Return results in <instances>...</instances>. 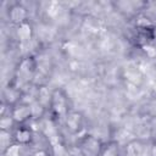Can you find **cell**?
<instances>
[{
    "label": "cell",
    "instance_id": "obj_1",
    "mask_svg": "<svg viewBox=\"0 0 156 156\" xmlns=\"http://www.w3.org/2000/svg\"><path fill=\"white\" fill-rule=\"evenodd\" d=\"M44 132H45V134L48 135V138H49V140H50V143H51L52 145L58 144V138H57L56 130H55V128H54V124H52L50 121H46V122L44 123Z\"/></svg>",
    "mask_w": 156,
    "mask_h": 156
},
{
    "label": "cell",
    "instance_id": "obj_2",
    "mask_svg": "<svg viewBox=\"0 0 156 156\" xmlns=\"http://www.w3.org/2000/svg\"><path fill=\"white\" fill-rule=\"evenodd\" d=\"M54 107L57 113L65 112V100L60 93H55V95H54Z\"/></svg>",
    "mask_w": 156,
    "mask_h": 156
},
{
    "label": "cell",
    "instance_id": "obj_3",
    "mask_svg": "<svg viewBox=\"0 0 156 156\" xmlns=\"http://www.w3.org/2000/svg\"><path fill=\"white\" fill-rule=\"evenodd\" d=\"M24 17H26V11H24L23 7L16 6V7L12 9V11H11V18H12V21H15V22H21Z\"/></svg>",
    "mask_w": 156,
    "mask_h": 156
},
{
    "label": "cell",
    "instance_id": "obj_4",
    "mask_svg": "<svg viewBox=\"0 0 156 156\" xmlns=\"http://www.w3.org/2000/svg\"><path fill=\"white\" fill-rule=\"evenodd\" d=\"M18 37L23 41H26V40H28L30 38V27H29V24L22 23L18 27Z\"/></svg>",
    "mask_w": 156,
    "mask_h": 156
},
{
    "label": "cell",
    "instance_id": "obj_5",
    "mask_svg": "<svg viewBox=\"0 0 156 156\" xmlns=\"http://www.w3.org/2000/svg\"><path fill=\"white\" fill-rule=\"evenodd\" d=\"M30 113V108L26 107V106H22V107H18L13 112V117L17 119V121H23L26 119Z\"/></svg>",
    "mask_w": 156,
    "mask_h": 156
},
{
    "label": "cell",
    "instance_id": "obj_6",
    "mask_svg": "<svg viewBox=\"0 0 156 156\" xmlns=\"http://www.w3.org/2000/svg\"><path fill=\"white\" fill-rule=\"evenodd\" d=\"M143 152V147L140 146V144L138 143H132L129 144L128 149H127V154L128 156H141Z\"/></svg>",
    "mask_w": 156,
    "mask_h": 156
},
{
    "label": "cell",
    "instance_id": "obj_7",
    "mask_svg": "<svg viewBox=\"0 0 156 156\" xmlns=\"http://www.w3.org/2000/svg\"><path fill=\"white\" fill-rule=\"evenodd\" d=\"M78 123H79V116L76 115V113L69 115V117L67 118V124L69 126V128L71 129H76L78 127Z\"/></svg>",
    "mask_w": 156,
    "mask_h": 156
},
{
    "label": "cell",
    "instance_id": "obj_8",
    "mask_svg": "<svg viewBox=\"0 0 156 156\" xmlns=\"http://www.w3.org/2000/svg\"><path fill=\"white\" fill-rule=\"evenodd\" d=\"M58 11H60V6H58V4H57L56 1H52V2L49 4L48 15H49L50 17H55V16L58 13Z\"/></svg>",
    "mask_w": 156,
    "mask_h": 156
},
{
    "label": "cell",
    "instance_id": "obj_9",
    "mask_svg": "<svg viewBox=\"0 0 156 156\" xmlns=\"http://www.w3.org/2000/svg\"><path fill=\"white\" fill-rule=\"evenodd\" d=\"M29 108H30V115H32L33 117H39V116L43 113V107H41L39 104H37V102L32 104V106H30Z\"/></svg>",
    "mask_w": 156,
    "mask_h": 156
},
{
    "label": "cell",
    "instance_id": "obj_10",
    "mask_svg": "<svg viewBox=\"0 0 156 156\" xmlns=\"http://www.w3.org/2000/svg\"><path fill=\"white\" fill-rule=\"evenodd\" d=\"M16 136H17V140H20L21 143H26V141L29 140V132H27V130H18Z\"/></svg>",
    "mask_w": 156,
    "mask_h": 156
},
{
    "label": "cell",
    "instance_id": "obj_11",
    "mask_svg": "<svg viewBox=\"0 0 156 156\" xmlns=\"http://www.w3.org/2000/svg\"><path fill=\"white\" fill-rule=\"evenodd\" d=\"M20 155V146L18 145H11L7 147L5 156H18Z\"/></svg>",
    "mask_w": 156,
    "mask_h": 156
},
{
    "label": "cell",
    "instance_id": "obj_12",
    "mask_svg": "<svg viewBox=\"0 0 156 156\" xmlns=\"http://www.w3.org/2000/svg\"><path fill=\"white\" fill-rule=\"evenodd\" d=\"M54 152H55V156H68V154L65 150V147L62 145H60V144L54 145Z\"/></svg>",
    "mask_w": 156,
    "mask_h": 156
},
{
    "label": "cell",
    "instance_id": "obj_13",
    "mask_svg": "<svg viewBox=\"0 0 156 156\" xmlns=\"http://www.w3.org/2000/svg\"><path fill=\"white\" fill-rule=\"evenodd\" d=\"M10 141V134L6 133L5 130H2L0 133V143H1V147H5L7 145V143Z\"/></svg>",
    "mask_w": 156,
    "mask_h": 156
},
{
    "label": "cell",
    "instance_id": "obj_14",
    "mask_svg": "<svg viewBox=\"0 0 156 156\" xmlns=\"http://www.w3.org/2000/svg\"><path fill=\"white\" fill-rule=\"evenodd\" d=\"M39 96H40V101L43 104H46L49 101V91L46 88H41L40 93H39Z\"/></svg>",
    "mask_w": 156,
    "mask_h": 156
},
{
    "label": "cell",
    "instance_id": "obj_15",
    "mask_svg": "<svg viewBox=\"0 0 156 156\" xmlns=\"http://www.w3.org/2000/svg\"><path fill=\"white\" fill-rule=\"evenodd\" d=\"M11 123H12L11 118H9V117H4V118L0 121V127H1L2 129H5V128L10 127V126H11Z\"/></svg>",
    "mask_w": 156,
    "mask_h": 156
},
{
    "label": "cell",
    "instance_id": "obj_16",
    "mask_svg": "<svg viewBox=\"0 0 156 156\" xmlns=\"http://www.w3.org/2000/svg\"><path fill=\"white\" fill-rule=\"evenodd\" d=\"M144 50H145V52L149 55V56H155L156 55V50L154 49V46H151V45H145L144 46Z\"/></svg>",
    "mask_w": 156,
    "mask_h": 156
},
{
    "label": "cell",
    "instance_id": "obj_17",
    "mask_svg": "<svg viewBox=\"0 0 156 156\" xmlns=\"http://www.w3.org/2000/svg\"><path fill=\"white\" fill-rule=\"evenodd\" d=\"M102 156H116V149H115V147H108V149H106Z\"/></svg>",
    "mask_w": 156,
    "mask_h": 156
},
{
    "label": "cell",
    "instance_id": "obj_18",
    "mask_svg": "<svg viewBox=\"0 0 156 156\" xmlns=\"http://www.w3.org/2000/svg\"><path fill=\"white\" fill-rule=\"evenodd\" d=\"M152 133H154V135L156 136V119H155L154 123H152Z\"/></svg>",
    "mask_w": 156,
    "mask_h": 156
},
{
    "label": "cell",
    "instance_id": "obj_19",
    "mask_svg": "<svg viewBox=\"0 0 156 156\" xmlns=\"http://www.w3.org/2000/svg\"><path fill=\"white\" fill-rule=\"evenodd\" d=\"M34 156H45V154H44L43 151H39V152H37Z\"/></svg>",
    "mask_w": 156,
    "mask_h": 156
}]
</instances>
